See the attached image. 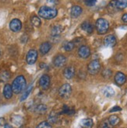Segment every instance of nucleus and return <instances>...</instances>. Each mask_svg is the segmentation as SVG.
Masks as SVG:
<instances>
[{
    "mask_svg": "<svg viewBox=\"0 0 127 128\" xmlns=\"http://www.w3.org/2000/svg\"><path fill=\"white\" fill-rule=\"evenodd\" d=\"M126 79H127V78L125 76V74H123L122 72H118L115 75V82L118 86L124 85L126 82Z\"/></svg>",
    "mask_w": 127,
    "mask_h": 128,
    "instance_id": "9d476101",
    "label": "nucleus"
},
{
    "mask_svg": "<svg viewBox=\"0 0 127 128\" xmlns=\"http://www.w3.org/2000/svg\"><path fill=\"white\" fill-rule=\"evenodd\" d=\"M47 2L49 4H51V5H57V4H58V0H47Z\"/></svg>",
    "mask_w": 127,
    "mask_h": 128,
    "instance_id": "72a5a7b5",
    "label": "nucleus"
},
{
    "mask_svg": "<svg viewBox=\"0 0 127 128\" xmlns=\"http://www.w3.org/2000/svg\"><path fill=\"white\" fill-rule=\"evenodd\" d=\"M32 88H33V86L31 85V86H30L29 87H28V88L25 91V92L23 94V96H21V98H20V101H24V100H25L28 97V96L30 95V93H31V92L32 91Z\"/></svg>",
    "mask_w": 127,
    "mask_h": 128,
    "instance_id": "bb28decb",
    "label": "nucleus"
},
{
    "mask_svg": "<svg viewBox=\"0 0 127 128\" xmlns=\"http://www.w3.org/2000/svg\"><path fill=\"white\" fill-rule=\"evenodd\" d=\"M4 128H13L10 125H9V124H6L5 125H4Z\"/></svg>",
    "mask_w": 127,
    "mask_h": 128,
    "instance_id": "e433bc0d",
    "label": "nucleus"
},
{
    "mask_svg": "<svg viewBox=\"0 0 127 128\" xmlns=\"http://www.w3.org/2000/svg\"><path fill=\"white\" fill-rule=\"evenodd\" d=\"M63 30V28L62 26H55L51 28V35L52 36H58L60 34Z\"/></svg>",
    "mask_w": 127,
    "mask_h": 128,
    "instance_id": "5701e85b",
    "label": "nucleus"
},
{
    "mask_svg": "<svg viewBox=\"0 0 127 128\" xmlns=\"http://www.w3.org/2000/svg\"><path fill=\"white\" fill-rule=\"evenodd\" d=\"M57 120H58V115L56 114V112L54 111L51 112L48 117V122L50 124H55L57 122Z\"/></svg>",
    "mask_w": 127,
    "mask_h": 128,
    "instance_id": "4be33fe9",
    "label": "nucleus"
},
{
    "mask_svg": "<svg viewBox=\"0 0 127 128\" xmlns=\"http://www.w3.org/2000/svg\"><path fill=\"white\" fill-rule=\"evenodd\" d=\"M63 75L66 79H71L75 75V68L73 66L66 67L63 71Z\"/></svg>",
    "mask_w": 127,
    "mask_h": 128,
    "instance_id": "ddd939ff",
    "label": "nucleus"
},
{
    "mask_svg": "<svg viewBox=\"0 0 127 128\" xmlns=\"http://www.w3.org/2000/svg\"><path fill=\"white\" fill-rule=\"evenodd\" d=\"M122 20L123 22H127V13H125V14L123 15L122 17Z\"/></svg>",
    "mask_w": 127,
    "mask_h": 128,
    "instance_id": "f704fd0d",
    "label": "nucleus"
},
{
    "mask_svg": "<svg viewBox=\"0 0 127 128\" xmlns=\"http://www.w3.org/2000/svg\"><path fill=\"white\" fill-rule=\"evenodd\" d=\"M99 128H111V126L110 125L108 120H104V121L101 123Z\"/></svg>",
    "mask_w": 127,
    "mask_h": 128,
    "instance_id": "7c9ffc66",
    "label": "nucleus"
},
{
    "mask_svg": "<svg viewBox=\"0 0 127 128\" xmlns=\"http://www.w3.org/2000/svg\"><path fill=\"white\" fill-rule=\"evenodd\" d=\"M97 0H84V3L87 6H93L96 4Z\"/></svg>",
    "mask_w": 127,
    "mask_h": 128,
    "instance_id": "2f4dec72",
    "label": "nucleus"
},
{
    "mask_svg": "<svg viewBox=\"0 0 127 128\" xmlns=\"http://www.w3.org/2000/svg\"><path fill=\"white\" fill-rule=\"evenodd\" d=\"M0 55H1V52H0Z\"/></svg>",
    "mask_w": 127,
    "mask_h": 128,
    "instance_id": "4c0bfd02",
    "label": "nucleus"
},
{
    "mask_svg": "<svg viewBox=\"0 0 127 128\" xmlns=\"http://www.w3.org/2000/svg\"><path fill=\"white\" fill-rule=\"evenodd\" d=\"M108 22L103 18H100L96 21V29L99 34H104L108 30Z\"/></svg>",
    "mask_w": 127,
    "mask_h": 128,
    "instance_id": "7ed1b4c3",
    "label": "nucleus"
},
{
    "mask_svg": "<svg viewBox=\"0 0 127 128\" xmlns=\"http://www.w3.org/2000/svg\"><path fill=\"white\" fill-rule=\"evenodd\" d=\"M38 59V52L35 50H30L26 56V61L28 64H34Z\"/></svg>",
    "mask_w": 127,
    "mask_h": 128,
    "instance_id": "423d86ee",
    "label": "nucleus"
},
{
    "mask_svg": "<svg viewBox=\"0 0 127 128\" xmlns=\"http://www.w3.org/2000/svg\"><path fill=\"white\" fill-rule=\"evenodd\" d=\"M108 123L110 124V125L111 126H117L119 124V122H120V119H119L115 115H111L108 118Z\"/></svg>",
    "mask_w": 127,
    "mask_h": 128,
    "instance_id": "412c9836",
    "label": "nucleus"
},
{
    "mask_svg": "<svg viewBox=\"0 0 127 128\" xmlns=\"http://www.w3.org/2000/svg\"><path fill=\"white\" fill-rule=\"evenodd\" d=\"M72 93V87L70 84L66 83L64 85H62L60 88L58 90V94L62 98H64V99H67L70 96Z\"/></svg>",
    "mask_w": 127,
    "mask_h": 128,
    "instance_id": "39448f33",
    "label": "nucleus"
},
{
    "mask_svg": "<svg viewBox=\"0 0 127 128\" xmlns=\"http://www.w3.org/2000/svg\"><path fill=\"white\" fill-rule=\"evenodd\" d=\"M116 10H122L127 7V0H115Z\"/></svg>",
    "mask_w": 127,
    "mask_h": 128,
    "instance_id": "aec40b11",
    "label": "nucleus"
},
{
    "mask_svg": "<svg viewBox=\"0 0 127 128\" xmlns=\"http://www.w3.org/2000/svg\"><path fill=\"white\" fill-rule=\"evenodd\" d=\"M104 44L106 47L112 48L116 44V38L114 35H108L104 37Z\"/></svg>",
    "mask_w": 127,
    "mask_h": 128,
    "instance_id": "f8f14e48",
    "label": "nucleus"
},
{
    "mask_svg": "<svg viewBox=\"0 0 127 128\" xmlns=\"http://www.w3.org/2000/svg\"><path fill=\"white\" fill-rule=\"evenodd\" d=\"M4 121H5L4 118H0V125H4Z\"/></svg>",
    "mask_w": 127,
    "mask_h": 128,
    "instance_id": "c9c22d12",
    "label": "nucleus"
},
{
    "mask_svg": "<svg viewBox=\"0 0 127 128\" xmlns=\"http://www.w3.org/2000/svg\"><path fill=\"white\" fill-rule=\"evenodd\" d=\"M66 61H67V59L64 55L58 54V55H57V56H55L54 58L53 64L56 68H62V67L65 66V64L66 63Z\"/></svg>",
    "mask_w": 127,
    "mask_h": 128,
    "instance_id": "0eeeda50",
    "label": "nucleus"
},
{
    "mask_svg": "<svg viewBox=\"0 0 127 128\" xmlns=\"http://www.w3.org/2000/svg\"><path fill=\"white\" fill-rule=\"evenodd\" d=\"M10 28L13 32H18L22 28L21 21L18 19H13L10 24Z\"/></svg>",
    "mask_w": 127,
    "mask_h": 128,
    "instance_id": "1a4fd4ad",
    "label": "nucleus"
},
{
    "mask_svg": "<svg viewBox=\"0 0 127 128\" xmlns=\"http://www.w3.org/2000/svg\"><path fill=\"white\" fill-rule=\"evenodd\" d=\"M13 89H12V86L9 84H6L4 88H3V96L6 99L10 100V98H12L13 96Z\"/></svg>",
    "mask_w": 127,
    "mask_h": 128,
    "instance_id": "dca6fc26",
    "label": "nucleus"
},
{
    "mask_svg": "<svg viewBox=\"0 0 127 128\" xmlns=\"http://www.w3.org/2000/svg\"><path fill=\"white\" fill-rule=\"evenodd\" d=\"M37 128H51V125L48 121H44L39 124Z\"/></svg>",
    "mask_w": 127,
    "mask_h": 128,
    "instance_id": "c85d7f7f",
    "label": "nucleus"
},
{
    "mask_svg": "<svg viewBox=\"0 0 127 128\" xmlns=\"http://www.w3.org/2000/svg\"><path fill=\"white\" fill-rule=\"evenodd\" d=\"M80 125L84 128H91L94 125V121L92 120V119H90V118L84 119L81 120Z\"/></svg>",
    "mask_w": 127,
    "mask_h": 128,
    "instance_id": "6ab92c4d",
    "label": "nucleus"
},
{
    "mask_svg": "<svg viewBox=\"0 0 127 128\" xmlns=\"http://www.w3.org/2000/svg\"><path fill=\"white\" fill-rule=\"evenodd\" d=\"M111 74H112V72L110 69H104L102 72V76L105 78H108L111 76Z\"/></svg>",
    "mask_w": 127,
    "mask_h": 128,
    "instance_id": "c756f323",
    "label": "nucleus"
},
{
    "mask_svg": "<svg viewBox=\"0 0 127 128\" xmlns=\"http://www.w3.org/2000/svg\"><path fill=\"white\" fill-rule=\"evenodd\" d=\"M11 86L13 92L16 94H19L25 90L27 86V81L23 75H19L13 80Z\"/></svg>",
    "mask_w": 127,
    "mask_h": 128,
    "instance_id": "f257e3e1",
    "label": "nucleus"
},
{
    "mask_svg": "<svg viewBox=\"0 0 127 128\" xmlns=\"http://www.w3.org/2000/svg\"><path fill=\"white\" fill-rule=\"evenodd\" d=\"M51 48V44L49 42H44V43L41 44V46H40V48H39L40 53L42 55L46 54L49 52Z\"/></svg>",
    "mask_w": 127,
    "mask_h": 128,
    "instance_id": "4468645a",
    "label": "nucleus"
},
{
    "mask_svg": "<svg viewBox=\"0 0 127 128\" xmlns=\"http://www.w3.org/2000/svg\"><path fill=\"white\" fill-rule=\"evenodd\" d=\"M122 109L119 106H114L111 110H110V112H117V111H121Z\"/></svg>",
    "mask_w": 127,
    "mask_h": 128,
    "instance_id": "473e14b6",
    "label": "nucleus"
},
{
    "mask_svg": "<svg viewBox=\"0 0 127 128\" xmlns=\"http://www.w3.org/2000/svg\"><path fill=\"white\" fill-rule=\"evenodd\" d=\"M101 92L103 93V95L105 96V97H108V98H110V97H112L115 96V91L114 89L110 87V86H105L101 90Z\"/></svg>",
    "mask_w": 127,
    "mask_h": 128,
    "instance_id": "f3484780",
    "label": "nucleus"
},
{
    "mask_svg": "<svg viewBox=\"0 0 127 128\" xmlns=\"http://www.w3.org/2000/svg\"><path fill=\"white\" fill-rule=\"evenodd\" d=\"M74 47H75V44L73 41H69V42H66L64 44V50L66 51H71L73 50Z\"/></svg>",
    "mask_w": 127,
    "mask_h": 128,
    "instance_id": "393cba45",
    "label": "nucleus"
},
{
    "mask_svg": "<svg viewBox=\"0 0 127 128\" xmlns=\"http://www.w3.org/2000/svg\"><path fill=\"white\" fill-rule=\"evenodd\" d=\"M58 14V12L55 9L48 6H42L38 11V15L45 20H51L55 18Z\"/></svg>",
    "mask_w": 127,
    "mask_h": 128,
    "instance_id": "f03ea898",
    "label": "nucleus"
},
{
    "mask_svg": "<svg viewBox=\"0 0 127 128\" xmlns=\"http://www.w3.org/2000/svg\"><path fill=\"white\" fill-rule=\"evenodd\" d=\"M78 54L81 58H84V59L87 58L91 55V50H90V48L88 46H86V45H82V46L79 48Z\"/></svg>",
    "mask_w": 127,
    "mask_h": 128,
    "instance_id": "6e6552de",
    "label": "nucleus"
},
{
    "mask_svg": "<svg viewBox=\"0 0 127 128\" xmlns=\"http://www.w3.org/2000/svg\"><path fill=\"white\" fill-rule=\"evenodd\" d=\"M101 70V63L98 60H93L88 64L87 71L92 75L97 74Z\"/></svg>",
    "mask_w": 127,
    "mask_h": 128,
    "instance_id": "20e7f679",
    "label": "nucleus"
},
{
    "mask_svg": "<svg viewBox=\"0 0 127 128\" xmlns=\"http://www.w3.org/2000/svg\"><path fill=\"white\" fill-rule=\"evenodd\" d=\"M31 24L34 26L35 27H39L41 24V20L39 19L38 16H34L31 17Z\"/></svg>",
    "mask_w": 127,
    "mask_h": 128,
    "instance_id": "b1692460",
    "label": "nucleus"
},
{
    "mask_svg": "<svg viewBox=\"0 0 127 128\" xmlns=\"http://www.w3.org/2000/svg\"><path fill=\"white\" fill-rule=\"evenodd\" d=\"M47 110V106H45V105H38V106L36 107V112H38V114H44V112H46Z\"/></svg>",
    "mask_w": 127,
    "mask_h": 128,
    "instance_id": "cd10ccee",
    "label": "nucleus"
},
{
    "mask_svg": "<svg viewBox=\"0 0 127 128\" xmlns=\"http://www.w3.org/2000/svg\"><path fill=\"white\" fill-rule=\"evenodd\" d=\"M81 28H82V30H85L88 34H92L93 30H94L93 25L91 24V22H89L88 21L84 22L83 24H81Z\"/></svg>",
    "mask_w": 127,
    "mask_h": 128,
    "instance_id": "a211bd4d",
    "label": "nucleus"
},
{
    "mask_svg": "<svg viewBox=\"0 0 127 128\" xmlns=\"http://www.w3.org/2000/svg\"><path fill=\"white\" fill-rule=\"evenodd\" d=\"M82 12H83V10H82V8L80 6H74L72 7V9H71V12H70L71 16L73 18H77L81 15Z\"/></svg>",
    "mask_w": 127,
    "mask_h": 128,
    "instance_id": "2eb2a0df",
    "label": "nucleus"
},
{
    "mask_svg": "<svg viewBox=\"0 0 127 128\" xmlns=\"http://www.w3.org/2000/svg\"><path fill=\"white\" fill-rule=\"evenodd\" d=\"M62 114H67V115H73L74 114H75V110L70 109L69 106H63V109H62Z\"/></svg>",
    "mask_w": 127,
    "mask_h": 128,
    "instance_id": "a878e982",
    "label": "nucleus"
},
{
    "mask_svg": "<svg viewBox=\"0 0 127 128\" xmlns=\"http://www.w3.org/2000/svg\"><path fill=\"white\" fill-rule=\"evenodd\" d=\"M50 77L48 74H43L39 80V85L43 89H47L50 86Z\"/></svg>",
    "mask_w": 127,
    "mask_h": 128,
    "instance_id": "9b49d317",
    "label": "nucleus"
}]
</instances>
